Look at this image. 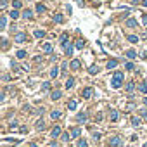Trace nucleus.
I'll return each mask as SVG.
<instances>
[{
  "mask_svg": "<svg viewBox=\"0 0 147 147\" xmlns=\"http://www.w3.org/2000/svg\"><path fill=\"white\" fill-rule=\"evenodd\" d=\"M123 80H125V74L121 73V71H116V73L112 74V78H111V87L112 88H121Z\"/></svg>",
  "mask_w": 147,
  "mask_h": 147,
  "instance_id": "f257e3e1",
  "label": "nucleus"
},
{
  "mask_svg": "<svg viewBox=\"0 0 147 147\" xmlns=\"http://www.w3.org/2000/svg\"><path fill=\"white\" fill-rule=\"evenodd\" d=\"M121 142H123V140H121V137H119V135L111 137V140H109V144H111L112 147H119V146H121Z\"/></svg>",
  "mask_w": 147,
  "mask_h": 147,
  "instance_id": "f03ea898",
  "label": "nucleus"
},
{
  "mask_svg": "<svg viewBox=\"0 0 147 147\" xmlns=\"http://www.w3.org/2000/svg\"><path fill=\"white\" fill-rule=\"evenodd\" d=\"M92 87H87V88H83V92H81V95H83V99H90L92 97Z\"/></svg>",
  "mask_w": 147,
  "mask_h": 147,
  "instance_id": "7ed1b4c3",
  "label": "nucleus"
},
{
  "mask_svg": "<svg viewBox=\"0 0 147 147\" xmlns=\"http://www.w3.org/2000/svg\"><path fill=\"white\" fill-rule=\"evenodd\" d=\"M50 135H52L54 139H57V137L61 135V126H59V125H55V126L52 128V132H50Z\"/></svg>",
  "mask_w": 147,
  "mask_h": 147,
  "instance_id": "20e7f679",
  "label": "nucleus"
},
{
  "mask_svg": "<svg viewBox=\"0 0 147 147\" xmlns=\"http://www.w3.org/2000/svg\"><path fill=\"white\" fill-rule=\"evenodd\" d=\"M14 40H16L17 43H23V42H26V33H17V35L14 37Z\"/></svg>",
  "mask_w": 147,
  "mask_h": 147,
  "instance_id": "39448f33",
  "label": "nucleus"
},
{
  "mask_svg": "<svg viewBox=\"0 0 147 147\" xmlns=\"http://www.w3.org/2000/svg\"><path fill=\"white\" fill-rule=\"evenodd\" d=\"M73 50H74V47L71 45V43H68V45L64 47V52H66V55H69V57L73 55Z\"/></svg>",
  "mask_w": 147,
  "mask_h": 147,
  "instance_id": "423d86ee",
  "label": "nucleus"
},
{
  "mask_svg": "<svg viewBox=\"0 0 147 147\" xmlns=\"http://www.w3.org/2000/svg\"><path fill=\"white\" fill-rule=\"evenodd\" d=\"M61 90H54L52 94H50V97H52V100H57V99H61Z\"/></svg>",
  "mask_w": 147,
  "mask_h": 147,
  "instance_id": "0eeeda50",
  "label": "nucleus"
},
{
  "mask_svg": "<svg viewBox=\"0 0 147 147\" xmlns=\"http://www.w3.org/2000/svg\"><path fill=\"white\" fill-rule=\"evenodd\" d=\"M80 66H81V62H80L78 59L71 61V69H74V71H76V69H80Z\"/></svg>",
  "mask_w": 147,
  "mask_h": 147,
  "instance_id": "6e6552de",
  "label": "nucleus"
},
{
  "mask_svg": "<svg viewBox=\"0 0 147 147\" xmlns=\"http://www.w3.org/2000/svg\"><path fill=\"white\" fill-rule=\"evenodd\" d=\"M23 17H24V19H31V17H33V12H31L30 9L23 10Z\"/></svg>",
  "mask_w": 147,
  "mask_h": 147,
  "instance_id": "1a4fd4ad",
  "label": "nucleus"
},
{
  "mask_svg": "<svg viewBox=\"0 0 147 147\" xmlns=\"http://www.w3.org/2000/svg\"><path fill=\"white\" fill-rule=\"evenodd\" d=\"M125 24H126L128 28H135V26H137V21L130 17V19H126V23H125Z\"/></svg>",
  "mask_w": 147,
  "mask_h": 147,
  "instance_id": "9d476101",
  "label": "nucleus"
},
{
  "mask_svg": "<svg viewBox=\"0 0 147 147\" xmlns=\"http://www.w3.org/2000/svg\"><path fill=\"white\" fill-rule=\"evenodd\" d=\"M76 118H78V121H80V123H85V121L88 119V116H87L85 112H80V114H78Z\"/></svg>",
  "mask_w": 147,
  "mask_h": 147,
  "instance_id": "9b49d317",
  "label": "nucleus"
},
{
  "mask_svg": "<svg viewBox=\"0 0 147 147\" xmlns=\"http://www.w3.org/2000/svg\"><path fill=\"white\" fill-rule=\"evenodd\" d=\"M116 66H118V61L116 59H111L109 62H107V69H114Z\"/></svg>",
  "mask_w": 147,
  "mask_h": 147,
  "instance_id": "f8f14e48",
  "label": "nucleus"
},
{
  "mask_svg": "<svg viewBox=\"0 0 147 147\" xmlns=\"http://www.w3.org/2000/svg\"><path fill=\"white\" fill-rule=\"evenodd\" d=\"M50 76H52V78H57V76H59V68H57V66H54V68L50 69Z\"/></svg>",
  "mask_w": 147,
  "mask_h": 147,
  "instance_id": "ddd939ff",
  "label": "nucleus"
},
{
  "mask_svg": "<svg viewBox=\"0 0 147 147\" xmlns=\"http://www.w3.org/2000/svg\"><path fill=\"white\" fill-rule=\"evenodd\" d=\"M73 87H74V78H68V80H66V88L69 90V88H73Z\"/></svg>",
  "mask_w": 147,
  "mask_h": 147,
  "instance_id": "4468645a",
  "label": "nucleus"
},
{
  "mask_svg": "<svg viewBox=\"0 0 147 147\" xmlns=\"http://www.w3.org/2000/svg\"><path fill=\"white\" fill-rule=\"evenodd\" d=\"M43 128H45V121H43V119H38L37 121V130H42V132H43Z\"/></svg>",
  "mask_w": 147,
  "mask_h": 147,
  "instance_id": "2eb2a0df",
  "label": "nucleus"
},
{
  "mask_svg": "<svg viewBox=\"0 0 147 147\" xmlns=\"http://www.w3.org/2000/svg\"><path fill=\"white\" fill-rule=\"evenodd\" d=\"M80 133H81V128H78V126L71 130V137H80Z\"/></svg>",
  "mask_w": 147,
  "mask_h": 147,
  "instance_id": "dca6fc26",
  "label": "nucleus"
},
{
  "mask_svg": "<svg viewBox=\"0 0 147 147\" xmlns=\"http://www.w3.org/2000/svg\"><path fill=\"white\" fill-rule=\"evenodd\" d=\"M126 57H128V59H135V57H137V52H135V50H126Z\"/></svg>",
  "mask_w": 147,
  "mask_h": 147,
  "instance_id": "f3484780",
  "label": "nucleus"
},
{
  "mask_svg": "<svg viewBox=\"0 0 147 147\" xmlns=\"http://www.w3.org/2000/svg\"><path fill=\"white\" fill-rule=\"evenodd\" d=\"M33 35H35L37 38H43V37H45V31H43V30H35Z\"/></svg>",
  "mask_w": 147,
  "mask_h": 147,
  "instance_id": "a211bd4d",
  "label": "nucleus"
},
{
  "mask_svg": "<svg viewBox=\"0 0 147 147\" xmlns=\"http://www.w3.org/2000/svg\"><path fill=\"white\" fill-rule=\"evenodd\" d=\"M109 118H111V121H118V111H111V114H109Z\"/></svg>",
  "mask_w": 147,
  "mask_h": 147,
  "instance_id": "6ab92c4d",
  "label": "nucleus"
},
{
  "mask_svg": "<svg viewBox=\"0 0 147 147\" xmlns=\"http://www.w3.org/2000/svg\"><path fill=\"white\" fill-rule=\"evenodd\" d=\"M37 12L38 14H43L45 12V5L43 3H37Z\"/></svg>",
  "mask_w": 147,
  "mask_h": 147,
  "instance_id": "aec40b11",
  "label": "nucleus"
},
{
  "mask_svg": "<svg viewBox=\"0 0 147 147\" xmlns=\"http://www.w3.org/2000/svg\"><path fill=\"white\" fill-rule=\"evenodd\" d=\"M139 92H142V94H147V85L144 83V81L139 85Z\"/></svg>",
  "mask_w": 147,
  "mask_h": 147,
  "instance_id": "412c9836",
  "label": "nucleus"
},
{
  "mask_svg": "<svg viewBox=\"0 0 147 147\" xmlns=\"http://www.w3.org/2000/svg\"><path fill=\"white\" fill-rule=\"evenodd\" d=\"M9 17H12V19H17V17H19V12H17V9H14V10H10V14H9Z\"/></svg>",
  "mask_w": 147,
  "mask_h": 147,
  "instance_id": "4be33fe9",
  "label": "nucleus"
},
{
  "mask_svg": "<svg viewBox=\"0 0 147 147\" xmlns=\"http://www.w3.org/2000/svg\"><path fill=\"white\" fill-rule=\"evenodd\" d=\"M54 21H55V23H62V21H64V16H62V14H55V16H54Z\"/></svg>",
  "mask_w": 147,
  "mask_h": 147,
  "instance_id": "5701e85b",
  "label": "nucleus"
},
{
  "mask_svg": "<svg viewBox=\"0 0 147 147\" xmlns=\"http://www.w3.org/2000/svg\"><path fill=\"white\" fill-rule=\"evenodd\" d=\"M5 26H7V17L3 16V17H0V28L5 30Z\"/></svg>",
  "mask_w": 147,
  "mask_h": 147,
  "instance_id": "b1692460",
  "label": "nucleus"
},
{
  "mask_svg": "<svg viewBox=\"0 0 147 147\" xmlns=\"http://www.w3.org/2000/svg\"><path fill=\"white\" fill-rule=\"evenodd\" d=\"M43 52L50 54V52H52V45H50V43H43Z\"/></svg>",
  "mask_w": 147,
  "mask_h": 147,
  "instance_id": "393cba45",
  "label": "nucleus"
},
{
  "mask_svg": "<svg viewBox=\"0 0 147 147\" xmlns=\"http://www.w3.org/2000/svg\"><path fill=\"white\" fill-rule=\"evenodd\" d=\"M133 88H135V83H133V81H130V83L126 85V92H128V94H132V92H133Z\"/></svg>",
  "mask_w": 147,
  "mask_h": 147,
  "instance_id": "a878e982",
  "label": "nucleus"
},
{
  "mask_svg": "<svg viewBox=\"0 0 147 147\" xmlns=\"http://www.w3.org/2000/svg\"><path fill=\"white\" fill-rule=\"evenodd\" d=\"M50 116H52V119H59L62 114H61V111H52V114H50Z\"/></svg>",
  "mask_w": 147,
  "mask_h": 147,
  "instance_id": "bb28decb",
  "label": "nucleus"
},
{
  "mask_svg": "<svg viewBox=\"0 0 147 147\" xmlns=\"http://www.w3.org/2000/svg\"><path fill=\"white\" fill-rule=\"evenodd\" d=\"M61 43H62V47H66V45H68V33H64V35L61 37Z\"/></svg>",
  "mask_w": 147,
  "mask_h": 147,
  "instance_id": "cd10ccee",
  "label": "nucleus"
},
{
  "mask_svg": "<svg viewBox=\"0 0 147 147\" xmlns=\"http://www.w3.org/2000/svg\"><path fill=\"white\" fill-rule=\"evenodd\" d=\"M88 73L90 74H97L99 73V68H97V66H90V68H88Z\"/></svg>",
  "mask_w": 147,
  "mask_h": 147,
  "instance_id": "c85d7f7f",
  "label": "nucleus"
},
{
  "mask_svg": "<svg viewBox=\"0 0 147 147\" xmlns=\"http://www.w3.org/2000/svg\"><path fill=\"white\" fill-rule=\"evenodd\" d=\"M128 42H132V43H137V42H139V37H137V35H128Z\"/></svg>",
  "mask_w": 147,
  "mask_h": 147,
  "instance_id": "c756f323",
  "label": "nucleus"
},
{
  "mask_svg": "<svg viewBox=\"0 0 147 147\" xmlns=\"http://www.w3.org/2000/svg\"><path fill=\"white\" fill-rule=\"evenodd\" d=\"M16 55H17V59H24L26 57V50H17Z\"/></svg>",
  "mask_w": 147,
  "mask_h": 147,
  "instance_id": "7c9ffc66",
  "label": "nucleus"
},
{
  "mask_svg": "<svg viewBox=\"0 0 147 147\" xmlns=\"http://www.w3.org/2000/svg\"><path fill=\"white\" fill-rule=\"evenodd\" d=\"M132 125H133V126H139V125H140V118L133 116V118H132Z\"/></svg>",
  "mask_w": 147,
  "mask_h": 147,
  "instance_id": "2f4dec72",
  "label": "nucleus"
},
{
  "mask_svg": "<svg viewBox=\"0 0 147 147\" xmlns=\"http://www.w3.org/2000/svg\"><path fill=\"white\" fill-rule=\"evenodd\" d=\"M78 147H88L87 140H85V139H80V140H78Z\"/></svg>",
  "mask_w": 147,
  "mask_h": 147,
  "instance_id": "473e14b6",
  "label": "nucleus"
},
{
  "mask_svg": "<svg viewBox=\"0 0 147 147\" xmlns=\"http://www.w3.org/2000/svg\"><path fill=\"white\" fill-rule=\"evenodd\" d=\"M68 109H71V111L76 109V100H71V102H68Z\"/></svg>",
  "mask_w": 147,
  "mask_h": 147,
  "instance_id": "72a5a7b5",
  "label": "nucleus"
},
{
  "mask_svg": "<svg viewBox=\"0 0 147 147\" xmlns=\"http://www.w3.org/2000/svg\"><path fill=\"white\" fill-rule=\"evenodd\" d=\"M12 5H14V9H21V5H23V3H21V0H14V2H12Z\"/></svg>",
  "mask_w": 147,
  "mask_h": 147,
  "instance_id": "f704fd0d",
  "label": "nucleus"
},
{
  "mask_svg": "<svg viewBox=\"0 0 147 147\" xmlns=\"http://www.w3.org/2000/svg\"><path fill=\"white\" fill-rule=\"evenodd\" d=\"M42 90H43V92H47V90H50V83H49V81H45V83L42 85Z\"/></svg>",
  "mask_w": 147,
  "mask_h": 147,
  "instance_id": "c9c22d12",
  "label": "nucleus"
},
{
  "mask_svg": "<svg viewBox=\"0 0 147 147\" xmlns=\"http://www.w3.org/2000/svg\"><path fill=\"white\" fill-rule=\"evenodd\" d=\"M83 47H85V42L83 40H78L76 42V49H83Z\"/></svg>",
  "mask_w": 147,
  "mask_h": 147,
  "instance_id": "e433bc0d",
  "label": "nucleus"
},
{
  "mask_svg": "<svg viewBox=\"0 0 147 147\" xmlns=\"http://www.w3.org/2000/svg\"><path fill=\"white\" fill-rule=\"evenodd\" d=\"M125 69H126V71H133V64H132V62H126V64H125Z\"/></svg>",
  "mask_w": 147,
  "mask_h": 147,
  "instance_id": "4c0bfd02",
  "label": "nucleus"
},
{
  "mask_svg": "<svg viewBox=\"0 0 147 147\" xmlns=\"http://www.w3.org/2000/svg\"><path fill=\"white\" fill-rule=\"evenodd\" d=\"M61 140H62V142H68V140H69V133H64V135L61 137Z\"/></svg>",
  "mask_w": 147,
  "mask_h": 147,
  "instance_id": "58836bf2",
  "label": "nucleus"
},
{
  "mask_svg": "<svg viewBox=\"0 0 147 147\" xmlns=\"http://www.w3.org/2000/svg\"><path fill=\"white\" fill-rule=\"evenodd\" d=\"M140 116H142L144 119H147V109H142V111H140Z\"/></svg>",
  "mask_w": 147,
  "mask_h": 147,
  "instance_id": "ea45409f",
  "label": "nucleus"
},
{
  "mask_svg": "<svg viewBox=\"0 0 147 147\" xmlns=\"http://www.w3.org/2000/svg\"><path fill=\"white\" fill-rule=\"evenodd\" d=\"M94 139H95V140H99V139H100V133H97V132H95V133H94Z\"/></svg>",
  "mask_w": 147,
  "mask_h": 147,
  "instance_id": "a19ab883",
  "label": "nucleus"
},
{
  "mask_svg": "<svg viewBox=\"0 0 147 147\" xmlns=\"http://www.w3.org/2000/svg\"><path fill=\"white\" fill-rule=\"evenodd\" d=\"M50 147H59V146H57V142H50Z\"/></svg>",
  "mask_w": 147,
  "mask_h": 147,
  "instance_id": "79ce46f5",
  "label": "nucleus"
},
{
  "mask_svg": "<svg viewBox=\"0 0 147 147\" xmlns=\"http://www.w3.org/2000/svg\"><path fill=\"white\" fill-rule=\"evenodd\" d=\"M142 21H144V24H147V14L144 16V17H142Z\"/></svg>",
  "mask_w": 147,
  "mask_h": 147,
  "instance_id": "37998d69",
  "label": "nucleus"
},
{
  "mask_svg": "<svg viewBox=\"0 0 147 147\" xmlns=\"http://www.w3.org/2000/svg\"><path fill=\"white\" fill-rule=\"evenodd\" d=\"M0 5H2V7H5V5H7V0H2V3H0Z\"/></svg>",
  "mask_w": 147,
  "mask_h": 147,
  "instance_id": "c03bdc74",
  "label": "nucleus"
},
{
  "mask_svg": "<svg viewBox=\"0 0 147 147\" xmlns=\"http://www.w3.org/2000/svg\"><path fill=\"white\" fill-rule=\"evenodd\" d=\"M142 5H144V7H147V0H142Z\"/></svg>",
  "mask_w": 147,
  "mask_h": 147,
  "instance_id": "a18cd8bd",
  "label": "nucleus"
},
{
  "mask_svg": "<svg viewBox=\"0 0 147 147\" xmlns=\"http://www.w3.org/2000/svg\"><path fill=\"white\" fill-rule=\"evenodd\" d=\"M144 104H146V106H147V97H146V99H144Z\"/></svg>",
  "mask_w": 147,
  "mask_h": 147,
  "instance_id": "49530a36",
  "label": "nucleus"
},
{
  "mask_svg": "<svg viewBox=\"0 0 147 147\" xmlns=\"http://www.w3.org/2000/svg\"><path fill=\"white\" fill-rule=\"evenodd\" d=\"M31 147H38V146H37V144H31Z\"/></svg>",
  "mask_w": 147,
  "mask_h": 147,
  "instance_id": "de8ad7c7",
  "label": "nucleus"
}]
</instances>
